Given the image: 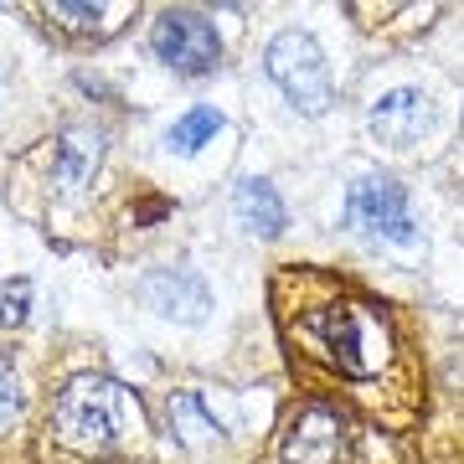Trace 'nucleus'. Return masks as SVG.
<instances>
[{
	"mask_svg": "<svg viewBox=\"0 0 464 464\" xmlns=\"http://www.w3.org/2000/svg\"><path fill=\"white\" fill-rule=\"evenodd\" d=\"M99 166H103V134L83 130V124L63 130V140H57V160H52L57 181H63L67 191H83V186H93Z\"/></svg>",
	"mask_w": 464,
	"mask_h": 464,
	"instance_id": "nucleus-9",
	"label": "nucleus"
},
{
	"mask_svg": "<svg viewBox=\"0 0 464 464\" xmlns=\"http://www.w3.org/2000/svg\"><path fill=\"white\" fill-rule=\"evenodd\" d=\"M268 78L284 88V99L295 103L299 114H325L335 103V78L325 52L315 47L310 32H279L268 42Z\"/></svg>",
	"mask_w": 464,
	"mask_h": 464,
	"instance_id": "nucleus-3",
	"label": "nucleus"
},
{
	"mask_svg": "<svg viewBox=\"0 0 464 464\" xmlns=\"http://www.w3.org/2000/svg\"><path fill=\"white\" fill-rule=\"evenodd\" d=\"M433 130V99L423 88H392V93H382L372 103V114H366V134L377 140L382 150H413L423 134Z\"/></svg>",
	"mask_w": 464,
	"mask_h": 464,
	"instance_id": "nucleus-7",
	"label": "nucleus"
},
{
	"mask_svg": "<svg viewBox=\"0 0 464 464\" xmlns=\"http://www.w3.org/2000/svg\"><path fill=\"white\" fill-rule=\"evenodd\" d=\"M166 413H170V429L181 433L186 444H207V439H217V433H222V423L207 413V402H201L197 392H170Z\"/></svg>",
	"mask_w": 464,
	"mask_h": 464,
	"instance_id": "nucleus-12",
	"label": "nucleus"
},
{
	"mask_svg": "<svg viewBox=\"0 0 464 464\" xmlns=\"http://www.w3.org/2000/svg\"><path fill=\"white\" fill-rule=\"evenodd\" d=\"M47 16H57L67 32H93L103 21V5H52Z\"/></svg>",
	"mask_w": 464,
	"mask_h": 464,
	"instance_id": "nucleus-14",
	"label": "nucleus"
},
{
	"mask_svg": "<svg viewBox=\"0 0 464 464\" xmlns=\"http://www.w3.org/2000/svg\"><path fill=\"white\" fill-rule=\"evenodd\" d=\"M145 299L166 320H186V325H197V320L212 310L207 284H201L197 274H186V268H160V274H150V279H145Z\"/></svg>",
	"mask_w": 464,
	"mask_h": 464,
	"instance_id": "nucleus-8",
	"label": "nucleus"
},
{
	"mask_svg": "<svg viewBox=\"0 0 464 464\" xmlns=\"http://www.w3.org/2000/svg\"><path fill=\"white\" fill-rule=\"evenodd\" d=\"M16 413H21V382H16V372L0 362V429H11L16 423Z\"/></svg>",
	"mask_w": 464,
	"mask_h": 464,
	"instance_id": "nucleus-15",
	"label": "nucleus"
},
{
	"mask_svg": "<svg viewBox=\"0 0 464 464\" xmlns=\"http://www.w3.org/2000/svg\"><path fill=\"white\" fill-rule=\"evenodd\" d=\"M351 459V433L341 408L331 402H304L289 413L279 433V464H346Z\"/></svg>",
	"mask_w": 464,
	"mask_h": 464,
	"instance_id": "nucleus-6",
	"label": "nucleus"
},
{
	"mask_svg": "<svg viewBox=\"0 0 464 464\" xmlns=\"http://www.w3.org/2000/svg\"><path fill=\"white\" fill-rule=\"evenodd\" d=\"M150 47L181 78H201L222 63V36L201 11H160V21L150 26Z\"/></svg>",
	"mask_w": 464,
	"mask_h": 464,
	"instance_id": "nucleus-5",
	"label": "nucleus"
},
{
	"mask_svg": "<svg viewBox=\"0 0 464 464\" xmlns=\"http://www.w3.org/2000/svg\"><path fill=\"white\" fill-rule=\"evenodd\" d=\"M26 304H32V284L11 279L0 289V325H21V320H26Z\"/></svg>",
	"mask_w": 464,
	"mask_h": 464,
	"instance_id": "nucleus-13",
	"label": "nucleus"
},
{
	"mask_svg": "<svg viewBox=\"0 0 464 464\" xmlns=\"http://www.w3.org/2000/svg\"><path fill=\"white\" fill-rule=\"evenodd\" d=\"M222 124H227V119L217 114V109H207V103H201V109H186V114L166 130V150L170 155H197L201 145H212L217 134H222Z\"/></svg>",
	"mask_w": 464,
	"mask_h": 464,
	"instance_id": "nucleus-11",
	"label": "nucleus"
},
{
	"mask_svg": "<svg viewBox=\"0 0 464 464\" xmlns=\"http://www.w3.org/2000/svg\"><path fill=\"white\" fill-rule=\"evenodd\" d=\"M279 320L299 362L325 366L331 377L356 382V387L387 382L402 356L387 310L351 295L335 279H299V304L284 310Z\"/></svg>",
	"mask_w": 464,
	"mask_h": 464,
	"instance_id": "nucleus-1",
	"label": "nucleus"
},
{
	"mask_svg": "<svg viewBox=\"0 0 464 464\" xmlns=\"http://www.w3.org/2000/svg\"><path fill=\"white\" fill-rule=\"evenodd\" d=\"M52 433L72 454L103 459V454L130 449L145 433V413H140V398L124 382L83 372V377L67 382L63 392H57V402H52Z\"/></svg>",
	"mask_w": 464,
	"mask_h": 464,
	"instance_id": "nucleus-2",
	"label": "nucleus"
},
{
	"mask_svg": "<svg viewBox=\"0 0 464 464\" xmlns=\"http://www.w3.org/2000/svg\"><path fill=\"white\" fill-rule=\"evenodd\" d=\"M346 227L392 248H418V222L408 207V191L392 176H356L346 191Z\"/></svg>",
	"mask_w": 464,
	"mask_h": 464,
	"instance_id": "nucleus-4",
	"label": "nucleus"
},
{
	"mask_svg": "<svg viewBox=\"0 0 464 464\" xmlns=\"http://www.w3.org/2000/svg\"><path fill=\"white\" fill-rule=\"evenodd\" d=\"M232 217H237L253 237H279V232L289 227V212H284L279 191H274L264 176L237 181V191H232Z\"/></svg>",
	"mask_w": 464,
	"mask_h": 464,
	"instance_id": "nucleus-10",
	"label": "nucleus"
}]
</instances>
